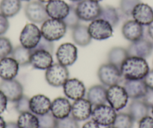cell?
<instances>
[{
    "label": "cell",
    "mask_w": 153,
    "mask_h": 128,
    "mask_svg": "<svg viewBox=\"0 0 153 128\" xmlns=\"http://www.w3.org/2000/svg\"><path fill=\"white\" fill-rule=\"evenodd\" d=\"M120 70L125 79H143L149 71V67L145 58L128 56L122 64Z\"/></svg>",
    "instance_id": "6da1fadb"
},
{
    "label": "cell",
    "mask_w": 153,
    "mask_h": 128,
    "mask_svg": "<svg viewBox=\"0 0 153 128\" xmlns=\"http://www.w3.org/2000/svg\"><path fill=\"white\" fill-rule=\"evenodd\" d=\"M67 26L63 20L48 18L42 23L41 32L44 38L50 41H56L62 38L66 33Z\"/></svg>",
    "instance_id": "7a4b0ae2"
},
{
    "label": "cell",
    "mask_w": 153,
    "mask_h": 128,
    "mask_svg": "<svg viewBox=\"0 0 153 128\" xmlns=\"http://www.w3.org/2000/svg\"><path fill=\"white\" fill-rule=\"evenodd\" d=\"M97 74L102 85L107 87L118 84L120 85L123 79H125L120 69L108 62L100 66Z\"/></svg>",
    "instance_id": "3957f363"
},
{
    "label": "cell",
    "mask_w": 153,
    "mask_h": 128,
    "mask_svg": "<svg viewBox=\"0 0 153 128\" xmlns=\"http://www.w3.org/2000/svg\"><path fill=\"white\" fill-rule=\"evenodd\" d=\"M75 9L80 20L92 22L99 17L101 6L92 0H81L75 5Z\"/></svg>",
    "instance_id": "277c9868"
},
{
    "label": "cell",
    "mask_w": 153,
    "mask_h": 128,
    "mask_svg": "<svg viewBox=\"0 0 153 128\" xmlns=\"http://www.w3.org/2000/svg\"><path fill=\"white\" fill-rule=\"evenodd\" d=\"M128 96L126 89L120 85H114L107 89V101L116 111H120L126 107Z\"/></svg>",
    "instance_id": "5b68a950"
},
{
    "label": "cell",
    "mask_w": 153,
    "mask_h": 128,
    "mask_svg": "<svg viewBox=\"0 0 153 128\" xmlns=\"http://www.w3.org/2000/svg\"><path fill=\"white\" fill-rule=\"evenodd\" d=\"M69 79V71L67 67L59 63L53 64L46 70L45 79L53 87H61Z\"/></svg>",
    "instance_id": "8992f818"
},
{
    "label": "cell",
    "mask_w": 153,
    "mask_h": 128,
    "mask_svg": "<svg viewBox=\"0 0 153 128\" xmlns=\"http://www.w3.org/2000/svg\"><path fill=\"white\" fill-rule=\"evenodd\" d=\"M117 115V111L114 109L105 104L94 107L91 117L92 121L96 122L99 126L107 127L113 125Z\"/></svg>",
    "instance_id": "52a82bcc"
},
{
    "label": "cell",
    "mask_w": 153,
    "mask_h": 128,
    "mask_svg": "<svg viewBox=\"0 0 153 128\" xmlns=\"http://www.w3.org/2000/svg\"><path fill=\"white\" fill-rule=\"evenodd\" d=\"M26 17L32 23H43L49 18L46 11V6L38 0L29 1L24 8Z\"/></svg>",
    "instance_id": "ba28073f"
},
{
    "label": "cell",
    "mask_w": 153,
    "mask_h": 128,
    "mask_svg": "<svg viewBox=\"0 0 153 128\" xmlns=\"http://www.w3.org/2000/svg\"><path fill=\"white\" fill-rule=\"evenodd\" d=\"M42 38V32L35 23H28L20 35V42L23 47L29 50H32L38 45Z\"/></svg>",
    "instance_id": "9c48e42d"
},
{
    "label": "cell",
    "mask_w": 153,
    "mask_h": 128,
    "mask_svg": "<svg viewBox=\"0 0 153 128\" xmlns=\"http://www.w3.org/2000/svg\"><path fill=\"white\" fill-rule=\"evenodd\" d=\"M88 30L92 39L102 41L108 39L113 35V27L108 22L98 18L91 22Z\"/></svg>",
    "instance_id": "30bf717a"
},
{
    "label": "cell",
    "mask_w": 153,
    "mask_h": 128,
    "mask_svg": "<svg viewBox=\"0 0 153 128\" xmlns=\"http://www.w3.org/2000/svg\"><path fill=\"white\" fill-rule=\"evenodd\" d=\"M0 91L5 95L8 101L15 103L23 95V87L17 79H2L0 82Z\"/></svg>",
    "instance_id": "8fae6325"
},
{
    "label": "cell",
    "mask_w": 153,
    "mask_h": 128,
    "mask_svg": "<svg viewBox=\"0 0 153 128\" xmlns=\"http://www.w3.org/2000/svg\"><path fill=\"white\" fill-rule=\"evenodd\" d=\"M56 55L58 63L68 67L74 64L77 59V49L73 44L65 43L59 47Z\"/></svg>",
    "instance_id": "7c38bea8"
},
{
    "label": "cell",
    "mask_w": 153,
    "mask_h": 128,
    "mask_svg": "<svg viewBox=\"0 0 153 128\" xmlns=\"http://www.w3.org/2000/svg\"><path fill=\"white\" fill-rule=\"evenodd\" d=\"M126 50L128 56L146 58L152 53L153 43L146 38H143L138 41L131 42Z\"/></svg>",
    "instance_id": "4fadbf2b"
},
{
    "label": "cell",
    "mask_w": 153,
    "mask_h": 128,
    "mask_svg": "<svg viewBox=\"0 0 153 128\" xmlns=\"http://www.w3.org/2000/svg\"><path fill=\"white\" fill-rule=\"evenodd\" d=\"M62 87L66 98L73 101L83 98L86 95V87L84 84L76 78L68 79L65 82Z\"/></svg>",
    "instance_id": "5bb4252c"
},
{
    "label": "cell",
    "mask_w": 153,
    "mask_h": 128,
    "mask_svg": "<svg viewBox=\"0 0 153 128\" xmlns=\"http://www.w3.org/2000/svg\"><path fill=\"white\" fill-rule=\"evenodd\" d=\"M92 111V105L85 98L74 101L71 106V116L77 121H86L91 117Z\"/></svg>",
    "instance_id": "9a60e30c"
},
{
    "label": "cell",
    "mask_w": 153,
    "mask_h": 128,
    "mask_svg": "<svg viewBox=\"0 0 153 128\" xmlns=\"http://www.w3.org/2000/svg\"><path fill=\"white\" fill-rule=\"evenodd\" d=\"M123 87L132 100L142 99L148 89L143 79H125Z\"/></svg>",
    "instance_id": "2e32d148"
},
{
    "label": "cell",
    "mask_w": 153,
    "mask_h": 128,
    "mask_svg": "<svg viewBox=\"0 0 153 128\" xmlns=\"http://www.w3.org/2000/svg\"><path fill=\"white\" fill-rule=\"evenodd\" d=\"M30 64L35 69L38 70H47L53 64V54L48 51L35 50L31 51Z\"/></svg>",
    "instance_id": "e0dca14e"
},
{
    "label": "cell",
    "mask_w": 153,
    "mask_h": 128,
    "mask_svg": "<svg viewBox=\"0 0 153 128\" xmlns=\"http://www.w3.org/2000/svg\"><path fill=\"white\" fill-rule=\"evenodd\" d=\"M70 5L63 0H51L46 5V11L50 18L62 20L68 15Z\"/></svg>",
    "instance_id": "ac0fdd59"
},
{
    "label": "cell",
    "mask_w": 153,
    "mask_h": 128,
    "mask_svg": "<svg viewBox=\"0 0 153 128\" xmlns=\"http://www.w3.org/2000/svg\"><path fill=\"white\" fill-rule=\"evenodd\" d=\"M122 33L123 37L131 42L138 41L143 38V26L134 20H128L122 27Z\"/></svg>",
    "instance_id": "d6986e66"
},
{
    "label": "cell",
    "mask_w": 153,
    "mask_h": 128,
    "mask_svg": "<svg viewBox=\"0 0 153 128\" xmlns=\"http://www.w3.org/2000/svg\"><path fill=\"white\" fill-rule=\"evenodd\" d=\"M131 16L142 26H149L153 21V9L147 4L140 2L134 8Z\"/></svg>",
    "instance_id": "ffe728a7"
},
{
    "label": "cell",
    "mask_w": 153,
    "mask_h": 128,
    "mask_svg": "<svg viewBox=\"0 0 153 128\" xmlns=\"http://www.w3.org/2000/svg\"><path fill=\"white\" fill-rule=\"evenodd\" d=\"M51 101L44 95H36L29 100L30 111L35 115H42L51 112Z\"/></svg>",
    "instance_id": "44dd1931"
},
{
    "label": "cell",
    "mask_w": 153,
    "mask_h": 128,
    "mask_svg": "<svg viewBox=\"0 0 153 128\" xmlns=\"http://www.w3.org/2000/svg\"><path fill=\"white\" fill-rule=\"evenodd\" d=\"M20 65L11 57L0 59V78L2 79H13L17 76Z\"/></svg>",
    "instance_id": "7402d4cb"
},
{
    "label": "cell",
    "mask_w": 153,
    "mask_h": 128,
    "mask_svg": "<svg viewBox=\"0 0 153 128\" xmlns=\"http://www.w3.org/2000/svg\"><path fill=\"white\" fill-rule=\"evenodd\" d=\"M71 106L67 98L59 97L51 102V112L56 119L65 118L70 115Z\"/></svg>",
    "instance_id": "603a6c76"
},
{
    "label": "cell",
    "mask_w": 153,
    "mask_h": 128,
    "mask_svg": "<svg viewBox=\"0 0 153 128\" xmlns=\"http://www.w3.org/2000/svg\"><path fill=\"white\" fill-rule=\"evenodd\" d=\"M86 99L93 107L105 104L107 101V89L103 85L91 86L86 93Z\"/></svg>",
    "instance_id": "cb8c5ba5"
},
{
    "label": "cell",
    "mask_w": 153,
    "mask_h": 128,
    "mask_svg": "<svg viewBox=\"0 0 153 128\" xmlns=\"http://www.w3.org/2000/svg\"><path fill=\"white\" fill-rule=\"evenodd\" d=\"M128 114L134 121L139 122L142 118L149 114V108L140 99L133 100L128 106Z\"/></svg>",
    "instance_id": "d4e9b609"
},
{
    "label": "cell",
    "mask_w": 153,
    "mask_h": 128,
    "mask_svg": "<svg viewBox=\"0 0 153 128\" xmlns=\"http://www.w3.org/2000/svg\"><path fill=\"white\" fill-rule=\"evenodd\" d=\"M72 39L76 45L80 47H86L92 41L88 26L86 25L79 24L72 29Z\"/></svg>",
    "instance_id": "484cf974"
},
{
    "label": "cell",
    "mask_w": 153,
    "mask_h": 128,
    "mask_svg": "<svg viewBox=\"0 0 153 128\" xmlns=\"http://www.w3.org/2000/svg\"><path fill=\"white\" fill-rule=\"evenodd\" d=\"M21 7V0H1L0 13L8 18L13 17L20 12Z\"/></svg>",
    "instance_id": "4316f807"
},
{
    "label": "cell",
    "mask_w": 153,
    "mask_h": 128,
    "mask_svg": "<svg viewBox=\"0 0 153 128\" xmlns=\"http://www.w3.org/2000/svg\"><path fill=\"white\" fill-rule=\"evenodd\" d=\"M128 57L127 50L121 47H113L107 54L108 63L113 64L118 68H121L122 64L125 60Z\"/></svg>",
    "instance_id": "83f0119b"
},
{
    "label": "cell",
    "mask_w": 153,
    "mask_h": 128,
    "mask_svg": "<svg viewBox=\"0 0 153 128\" xmlns=\"http://www.w3.org/2000/svg\"><path fill=\"white\" fill-rule=\"evenodd\" d=\"M31 54L32 53L30 50L26 49L22 45H20L13 49L11 57L18 63L19 65L25 67L30 64Z\"/></svg>",
    "instance_id": "f1b7e54d"
},
{
    "label": "cell",
    "mask_w": 153,
    "mask_h": 128,
    "mask_svg": "<svg viewBox=\"0 0 153 128\" xmlns=\"http://www.w3.org/2000/svg\"><path fill=\"white\" fill-rule=\"evenodd\" d=\"M98 18L108 22L113 27H116L120 23V14L118 11L117 8L110 5L101 7V14Z\"/></svg>",
    "instance_id": "f546056e"
},
{
    "label": "cell",
    "mask_w": 153,
    "mask_h": 128,
    "mask_svg": "<svg viewBox=\"0 0 153 128\" xmlns=\"http://www.w3.org/2000/svg\"><path fill=\"white\" fill-rule=\"evenodd\" d=\"M17 124L19 128H38L39 127L38 116L31 112L20 114Z\"/></svg>",
    "instance_id": "4dcf8cb0"
},
{
    "label": "cell",
    "mask_w": 153,
    "mask_h": 128,
    "mask_svg": "<svg viewBox=\"0 0 153 128\" xmlns=\"http://www.w3.org/2000/svg\"><path fill=\"white\" fill-rule=\"evenodd\" d=\"M134 120L128 113L120 112L117 115L113 127L114 128H133Z\"/></svg>",
    "instance_id": "1f68e13d"
},
{
    "label": "cell",
    "mask_w": 153,
    "mask_h": 128,
    "mask_svg": "<svg viewBox=\"0 0 153 128\" xmlns=\"http://www.w3.org/2000/svg\"><path fill=\"white\" fill-rule=\"evenodd\" d=\"M62 20L65 23V26H67V28L71 29L76 27L77 25L80 24V20L76 12L75 5H70V9H69L68 14Z\"/></svg>",
    "instance_id": "d6a6232c"
},
{
    "label": "cell",
    "mask_w": 153,
    "mask_h": 128,
    "mask_svg": "<svg viewBox=\"0 0 153 128\" xmlns=\"http://www.w3.org/2000/svg\"><path fill=\"white\" fill-rule=\"evenodd\" d=\"M38 128H56L57 119L51 112L42 115H38Z\"/></svg>",
    "instance_id": "836d02e7"
},
{
    "label": "cell",
    "mask_w": 153,
    "mask_h": 128,
    "mask_svg": "<svg viewBox=\"0 0 153 128\" xmlns=\"http://www.w3.org/2000/svg\"><path fill=\"white\" fill-rule=\"evenodd\" d=\"M140 2H141L140 0H120V9L124 15L130 17L134 8Z\"/></svg>",
    "instance_id": "e575fe53"
},
{
    "label": "cell",
    "mask_w": 153,
    "mask_h": 128,
    "mask_svg": "<svg viewBox=\"0 0 153 128\" xmlns=\"http://www.w3.org/2000/svg\"><path fill=\"white\" fill-rule=\"evenodd\" d=\"M13 49L11 41L8 38L0 36V59L11 55Z\"/></svg>",
    "instance_id": "d590c367"
},
{
    "label": "cell",
    "mask_w": 153,
    "mask_h": 128,
    "mask_svg": "<svg viewBox=\"0 0 153 128\" xmlns=\"http://www.w3.org/2000/svg\"><path fill=\"white\" fill-rule=\"evenodd\" d=\"M56 128H80L77 121L72 116H68L62 119H57Z\"/></svg>",
    "instance_id": "8d00e7d4"
},
{
    "label": "cell",
    "mask_w": 153,
    "mask_h": 128,
    "mask_svg": "<svg viewBox=\"0 0 153 128\" xmlns=\"http://www.w3.org/2000/svg\"><path fill=\"white\" fill-rule=\"evenodd\" d=\"M29 98L27 96L23 95L20 99L15 102V110L19 114L27 112L30 111L29 107Z\"/></svg>",
    "instance_id": "74e56055"
},
{
    "label": "cell",
    "mask_w": 153,
    "mask_h": 128,
    "mask_svg": "<svg viewBox=\"0 0 153 128\" xmlns=\"http://www.w3.org/2000/svg\"><path fill=\"white\" fill-rule=\"evenodd\" d=\"M46 50L51 53V54L53 53V50H54V45L52 41H50L48 40L45 39L42 37L41 38L40 41L38 44L35 48L32 50H30L31 51H35V50Z\"/></svg>",
    "instance_id": "f35d334b"
},
{
    "label": "cell",
    "mask_w": 153,
    "mask_h": 128,
    "mask_svg": "<svg viewBox=\"0 0 153 128\" xmlns=\"http://www.w3.org/2000/svg\"><path fill=\"white\" fill-rule=\"evenodd\" d=\"M9 21L8 17L0 13V36L5 35L9 29Z\"/></svg>",
    "instance_id": "ab89813d"
},
{
    "label": "cell",
    "mask_w": 153,
    "mask_h": 128,
    "mask_svg": "<svg viewBox=\"0 0 153 128\" xmlns=\"http://www.w3.org/2000/svg\"><path fill=\"white\" fill-rule=\"evenodd\" d=\"M142 101L149 109L153 107V89H148L145 95L142 98Z\"/></svg>",
    "instance_id": "60d3db41"
},
{
    "label": "cell",
    "mask_w": 153,
    "mask_h": 128,
    "mask_svg": "<svg viewBox=\"0 0 153 128\" xmlns=\"http://www.w3.org/2000/svg\"><path fill=\"white\" fill-rule=\"evenodd\" d=\"M139 128H153V117L146 116L139 121Z\"/></svg>",
    "instance_id": "b9f144b4"
},
{
    "label": "cell",
    "mask_w": 153,
    "mask_h": 128,
    "mask_svg": "<svg viewBox=\"0 0 153 128\" xmlns=\"http://www.w3.org/2000/svg\"><path fill=\"white\" fill-rule=\"evenodd\" d=\"M143 81L148 89H153V70H149L146 76L144 77Z\"/></svg>",
    "instance_id": "7bdbcfd3"
},
{
    "label": "cell",
    "mask_w": 153,
    "mask_h": 128,
    "mask_svg": "<svg viewBox=\"0 0 153 128\" xmlns=\"http://www.w3.org/2000/svg\"><path fill=\"white\" fill-rule=\"evenodd\" d=\"M8 101L5 95L2 93V92L0 91V114L3 113L6 110Z\"/></svg>",
    "instance_id": "ee69618b"
},
{
    "label": "cell",
    "mask_w": 153,
    "mask_h": 128,
    "mask_svg": "<svg viewBox=\"0 0 153 128\" xmlns=\"http://www.w3.org/2000/svg\"><path fill=\"white\" fill-rule=\"evenodd\" d=\"M82 128H100L99 125L95 122L94 121H89L86 122V124H84Z\"/></svg>",
    "instance_id": "f6af8a7d"
},
{
    "label": "cell",
    "mask_w": 153,
    "mask_h": 128,
    "mask_svg": "<svg viewBox=\"0 0 153 128\" xmlns=\"http://www.w3.org/2000/svg\"><path fill=\"white\" fill-rule=\"evenodd\" d=\"M147 33H148L149 36L151 38L152 40H153V21L150 23L148 26V29H147Z\"/></svg>",
    "instance_id": "bcb514c9"
},
{
    "label": "cell",
    "mask_w": 153,
    "mask_h": 128,
    "mask_svg": "<svg viewBox=\"0 0 153 128\" xmlns=\"http://www.w3.org/2000/svg\"><path fill=\"white\" fill-rule=\"evenodd\" d=\"M5 128H19V127L18 126H17V123L11 121V122H8V123H6Z\"/></svg>",
    "instance_id": "7dc6e473"
},
{
    "label": "cell",
    "mask_w": 153,
    "mask_h": 128,
    "mask_svg": "<svg viewBox=\"0 0 153 128\" xmlns=\"http://www.w3.org/2000/svg\"><path fill=\"white\" fill-rule=\"evenodd\" d=\"M6 126V122L5 121L3 118L0 115V128H5Z\"/></svg>",
    "instance_id": "c3c4849f"
},
{
    "label": "cell",
    "mask_w": 153,
    "mask_h": 128,
    "mask_svg": "<svg viewBox=\"0 0 153 128\" xmlns=\"http://www.w3.org/2000/svg\"><path fill=\"white\" fill-rule=\"evenodd\" d=\"M38 1L42 2V3H48L49 2H51V0H38Z\"/></svg>",
    "instance_id": "681fc988"
},
{
    "label": "cell",
    "mask_w": 153,
    "mask_h": 128,
    "mask_svg": "<svg viewBox=\"0 0 153 128\" xmlns=\"http://www.w3.org/2000/svg\"><path fill=\"white\" fill-rule=\"evenodd\" d=\"M69 1H71V2H80V1H81V0H69Z\"/></svg>",
    "instance_id": "f907efd6"
},
{
    "label": "cell",
    "mask_w": 153,
    "mask_h": 128,
    "mask_svg": "<svg viewBox=\"0 0 153 128\" xmlns=\"http://www.w3.org/2000/svg\"><path fill=\"white\" fill-rule=\"evenodd\" d=\"M92 1H93V2H101V1H102V0H92Z\"/></svg>",
    "instance_id": "816d5d0a"
},
{
    "label": "cell",
    "mask_w": 153,
    "mask_h": 128,
    "mask_svg": "<svg viewBox=\"0 0 153 128\" xmlns=\"http://www.w3.org/2000/svg\"><path fill=\"white\" fill-rule=\"evenodd\" d=\"M105 128H114L113 127V125H110V126H107V127H106Z\"/></svg>",
    "instance_id": "f5cc1de1"
},
{
    "label": "cell",
    "mask_w": 153,
    "mask_h": 128,
    "mask_svg": "<svg viewBox=\"0 0 153 128\" xmlns=\"http://www.w3.org/2000/svg\"><path fill=\"white\" fill-rule=\"evenodd\" d=\"M21 1H26V2H29L31 0H21Z\"/></svg>",
    "instance_id": "db71d44e"
},
{
    "label": "cell",
    "mask_w": 153,
    "mask_h": 128,
    "mask_svg": "<svg viewBox=\"0 0 153 128\" xmlns=\"http://www.w3.org/2000/svg\"><path fill=\"white\" fill-rule=\"evenodd\" d=\"M152 115H153V107H152Z\"/></svg>",
    "instance_id": "11a10c76"
}]
</instances>
